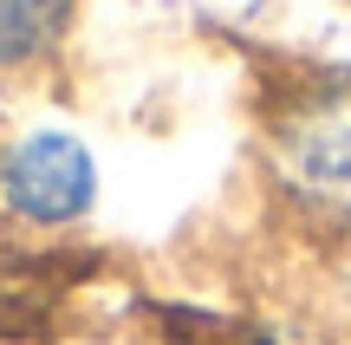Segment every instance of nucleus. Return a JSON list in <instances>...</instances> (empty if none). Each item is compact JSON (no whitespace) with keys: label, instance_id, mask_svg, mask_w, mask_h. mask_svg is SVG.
Listing matches in <instances>:
<instances>
[{"label":"nucleus","instance_id":"f257e3e1","mask_svg":"<svg viewBox=\"0 0 351 345\" xmlns=\"http://www.w3.org/2000/svg\"><path fill=\"white\" fill-rule=\"evenodd\" d=\"M267 182L293 215L351 228V72H326L267 111Z\"/></svg>","mask_w":351,"mask_h":345},{"label":"nucleus","instance_id":"f03ea898","mask_svg":"<svg viewBox=\"0 0 351 345\" xmlns=\"http://www.w3.org/2000/svg\"><path fill=\"white\" fill-rule=\"evenodd\" d=\"M98 202V163L72 130H20L0 143V215L20 228H72Z\"/></svg>","mask_w":351,"mask_h":345},{"label":"nucleus","instance_id":"7ed1b4c3","mask_svg":"<svg viewBox=\"0 0 351 345\" xmlns=\"http://www.w3.org/2000/svg\"><path fill=\"white\" fill-rule=\"evenodd\" d=\"M78 0H0V72H33L59 52Z\"/></svg>","mask_w":351,"mask_h":345},{"label":"nucleus","instance_id":"20e7f679","mask_svg":"<svg viewBox=\"0 0 351 345\" xmlns=\"http://www.w3.org/2000/svg\"><path fill=\"white\" fill-rule=\"evenodd\" d=\"M221 345H313V339H293L280 326H208Z\"/></svg>","mask_w":351,"mask_h":345}]
</instances>
